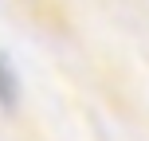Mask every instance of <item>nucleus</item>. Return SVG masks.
Segmentation results:
<instances>
[{
  "instance_id": "nucleus-1",
  "label": "nucleus",
  "mask_w": 149,
  "mask_h": 141,
  "mask_svg": "<svg viewBox=\"0 0 149 141\" xmlns=\"http://www.w3.org/2000/svg\"><path fill=\"white\" fill-rule=\"evenodd\" d=\"M20 94H24L20 74H16L8 55H0V106H4V110H16V106H20Z\"/></svg>"
}]
</instances>
